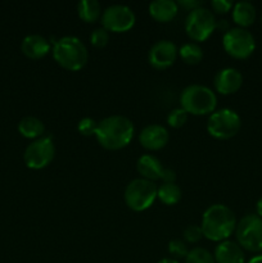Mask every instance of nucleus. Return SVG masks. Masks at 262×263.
Listing matches in <instances>:
<instances>
[{
	"label": "nucleus",
	"instance_id": "obj_22",
	"mask_svg": "<svg viewBox=\"0 0 262 263\" xmlns=\"http://www.w3.org/2000/svg\"><path fill=\"white\" fill-rule=\"evenodd\" d=\"M181 189L175 182L159 185L157 189V198L166 205H175L181 199Z\"/></svg>",
	"mask_w": 262,
	"mask_h": 263
},
{
	"label": "nucleus",
	"instance_id": "obj_10",
	"mask_svg": "<svg viewBox=\"0 0 262 263\" xmlns=\"http://www.w3.org/2000/svg\"><path fill=\"white\" fill-rule=\"evenodd\" d=\"M55 145L50 136H43L33 140L23 153L25 164L31 170H43L53 162Z\"/></svg>",
	"mask_w": 262,
	"mask_h": 263
},
{
	"label": "nucleus",
	"instance_id": "obj_31",
	"mask_svg": "<svg viewBox=\"0 0 262 263\" xmlns=\"http://www.w3.org/2000/svg\"><path fill=\"white\" fill-rule=\"evenodd\" d=\"M177 5H179V7H182L184 9L189 10V12H192V10L202 7V3L197 2V0H181V2H177Z\"/></svg>",
	"mask_w": 262,
	"mask_h": 263
},
{
	"label": "nucleus",
	"instance_id": "obj_9",
	"mask_svg": "<svg viewBox=\"0 0 262 263\" xmlns=\"http://www.w3.org/2000/svg\"><path fill=\"white\" fill-rule=\"evenodd\" d=\"M222 45L226 53L235 59H246L256 49L253 35L246 28L234 27L223 33Z\"/></svg>",
	"mask_w": 262,
	"mask_h": 263
},
{
	"label": "nucleus",
	"instance_id": "obj_29",
	"mask_svg": "<svg viewBox=\"0 0 262 263\" xmlns=\"http://www.w3.org/2000/svg\"><path fill=\"white\" fill-rule=\"evenodd\" d=\"M203 238V231L200 226L189 225L184 230V239L186 243H198Z\"/></svg>",
	"mask_w": 262,
	"mask_h": 263
},
{
	"label": "nucleus",
	"instance_id": "obj_14",
	"mask_svg": "<svg viewBox=\"0 0 262 263\" xmlns=\"http://www.w3.org/2000/svg\"><path fill=\"white\" fill-rule=\"evenodd\" d=\"M170 140V134L161 125H148L141 130L139 141L141 146L148 151H159L164 148Z\"/></svg>",
	"mask_w": 262,
	"mask_h": 263
},
{
	"label": "nucleus",
	"instance_id": "obj_20",
	"mask_svg": "<svg viewBox=\"0 0 262 263\" xmlns=\"http://www.w3.org/2000/svg\"><path fill=\"white\" fill-rule=\"evenodd\" d=\"M18 131L26 139H40L45 133V125L43 121L33 116H26L18 123Z\"/></svg>",
	"mask_w": 262,
	"mask_h": 263
},
{
	"label": "nucleus",
	"instance_id": "obj_23",
	"mask_svg": "<svg viewBox=\"0 0 262 263\" xmlns=\"http://www.w3.org/2000/svg\"><path fill=\"white\" fill-rule=\"evenodd\" d=\"M179 55L186 64H198L203 59V50L198 44L188 43L179 49Z\"/></svg>",
	"mask_w": 262,
	"mask_h": 263
},
{
	"label": "nucleus",
	"instance_id": "obj_37",
	"mask_svg": "<svg viewBox=\"0 0 262 263\" xmlns=\"http://www.w3.org/2000/svg\"><path fill=\"white\" fill-rule=\"evenodd\" d=\"M261 22H262V14H261Z\"/></svg>",
	"mask_w": 262,
	"mask_h": 263
},
{
	"label": "nucleus",
	"instance_id": "obj_34",
	"mask_svg": "<svg viewBox=\"0 0 262 263\" xmlns=\"http://www.w3.org/2000/svg\"><path fill=\"white\" fill-rule=\"evenodd\" d=\"M257 215L259 216V217H262V197L259 198L258 202H257Z\"/></svg>",
	"mask_w": 262,
	"mask_h": 263
},
{
	"label": "nucleus",
	"instance_id": "obj_2",
	"mask_svg": "<svg viewBox=\"0 0 262 263\" xmlns=\"http://www.w3.org/2000/svg\"><path fill=\"white\" fill-rule=\"evenodd\" d=\"M200 229L211 241H225L236 229L235 213L225 204H212L204 211Z\"/></svg>",
	"mask_w": 262,
	"mask_h": 263
},
{
	"label": "nucleus",
	"instance_id": "obj_1",
	"mask_svg": "<svg viewBox=\"0 0 262 263\" xmlns=\"http://www.w3.org/2000/svg\"><path fill=\"white\" fill-rule=\"evenodd\" d=\"M134 123L125 116H109L98 122L97 138L100 146L108 151H120L130 144L134 136Z\"/></svg>",
	"mask_w": 262,
	"mask_h": 263
},
{
	"label": "nucleus",
	"instance_id": "obj_13",
	"mask_svg": "<svg viewBox=\"0 0 262 263\" xmlns=\"http://www.w3.org/2000/svg\"><path fill=\"white\" fill-rule=\"evenodd\" d=\"M213 84L216 91L222 95H230L240 89L243 85V76L236 68L228 67L216 73Z\"/></svg>",
	"mask_w": 262,
	"mask_h": 263
},
{
	"label": "nucleus",
	"instance_id": "obj_24",
	"mask_svg": "<svg viewBox=\"0 0 262 263\" xmlns=\"http://www.w3.org/2000/svg\"><path fill=\"white\" fill-rule=\"evenodd\" d=\"M185 263H216L215 257L204 248H193L189 251Z\"/></svg>",
	"mask_w": 262,
	"mask_h": 263
},
{
	"label": "nucleus",
	"instance_id": "obj_11",
	"mask_svg": "<svg viewBox=\"0 0 262 263\" xmlns=\"http://www.w3.org/2000/svg\"><path fill=\"white\" fill-rule=\"evenodd\" d=\"M102 25L103 28L108 32H126L131 30L135 25V13L130 7L123 4H115L105 8L102 13Z\"/></svg>",
	"mask_w": 262,
	"mask_h": 263
},
{
	"label": "nucleus",
	"instance_id": "obj_5",
	"mask_svg": "<svg viewBox=\"0 0 262 263\" xmlns=\"http://www.w3.org/2000/svg\"><path fill=\"white\" fill-rule=\"evenodd\" d=\"M157 186L153 181L145 179H135L125 189V203L134 212H143L152 207L157 199Z\"/></svg>",
	"mask_w": 262,
	"mask_h": 263
},
{
	"label": "nucleus",
	"instance_id": "obj_33",
	"mask_svg": "<svg viewBox=\"0 0 262 263\" xmlns=\"http://www.w3.org/2000/svg\"><path fill=\"white\" fill-rule=\"evenodd\" d=\"M216 30L217 31H222L223 33L228 32L230 30V26H229V22L226 20H220L216 22Z\"/></svg>",
	"mask_w": 262,
	"mask_h": 263
},
{
	"label": "nucleus",
	"instance_id": "obj_18",
	"mask_svg": "<svg viewBox=\"0 0 262 263\" xmlns=\"http://www.w3.org/2000/svg\"><path fill=\"white\" fill-rule=\"evenodd\" d=\"M179 5L172 0H154L149 4V14L157 22H170L176 17Z\"/></svg>",
	"mask_w": 262,
	"mask_h": 263
},
{
	"label": "nucleus",
	"instance_id": "obj_26",
	"mask_svg": "<svg viewBox=\"0 0 262 263\" xmlns=\"http://www.w3.org/2000/svg\"><path fill=\"white\" fill-rule=\"evenodd\" d=\"M169 253L175 258H186L189 249H188L186 243L180 239H174L169 243Z\"/></svg>",
	"mask_w": 262,
	"mask_h": 263
},
{
	"label": "nucleus",
	"instance_id": "obj_25",
	"mask_svg": "<svg viewBox=\"0 0 262 263\" xmlns=\"http://www.w3.org/2000/svg\"><path fill=\"white\" fill-rule=\"evenodd\" d=\"M188 113L182 108H175L167 116V123L174 128H180L186 123Z\"/></svg>",
	"mask_w": 262,
	"mask_h": 263
},
{
	"label": "nucleus",
	"instance_id": "obj_8",
	"mask_svg": "<svg viewBox=\"0 0 262 263\" xmlns=\"http://www.w3.org/2000/svg\"><path fill=\"white\" fill-rule=\"evenodd\" d=\"M216 18L212 10L199 7L192 10L185 20L186 35L194 41H205L216 30Z\"/></svg>",
	"mask_w": 262,
	"mask_h": 263
},
{
	"label": "nucleus",
	"instance_id": "obj_36",
	"mask_svg": "<svg viewBox=\"0 0 262 263\" xmlns=\"http://www.w3.org/2000/svg\"><path fill=\"white\" fill-rule=\"evenodd\" d=\"M158 263H179L177 259H174V258H163L161 259Z\"/></svg>",
	"mask_w": 262,
	"mask_h": 263
},
{
	"label": "nucleus",
	"instance_id": "obj_3",
	"mask_svg": "<svg viewBox=\"0 0 262 263\" xmlns=\"http://www.w3.org/2000/svg\"><path fill=\"white\" fill-rule=\"evenodd\" d=\"M53 58L62 68L74 72L86 66L89 61V51L79 37L64 36L54 43Z\"/></svg>",
	"mask_w": 262,
	"mask_h": 263
},
{
	"label": "nucleus",
	"instance_id": "obj_6",
	"mask_svg": "<svg viewBox=\"0 0 262 263\" xmlns=\"http://www.w3.org/2000/svg\"><path fill=\"white\" fill-rule=\"evenodd\" d=\"M241 127V120L238 113L229 108L215 110L207 121V131L212 138L228 140L234 138Z\"/></svg>",
	"mask_w": 262,
	"mask_h": 263
},
{
	"label": "nucleus",
	"instance_id": "obj_35",
	"mask_svg": "<svg viewBox=\"0 0 262 263\" xmlns=\"http://www.w3.org/2000/svg\"><path fill=\"white\" fill-rule=\"evenodd\" d=\"M248 263H262V254H258V256L253 257Z\"/></svg>",
	"mask_w": 262,
	"mask_h": 263
},
{
	"label": "nucleus",
	"instance_id": "obj_12",
	"mask_svg": "<svg viewBox=\"0 0 262 263\" xmlns=\"http://www.w3.org/2000/svg\"><path fill=\"white\" fill-rule=\"evenodd\" d=\"M177 55H179V50L172 41L159 40L149 49L148 62L153 68L163 71L175 63Z\"/></svg>",
	"mask_w": 262,
	"mask_h": 263
},
{
	"label": "nucleus",
	"instance_id": "obj_19",
	"mask_svg": "<svg viewBox=\"0 0 262 263\" xmlns=\"http://www.w3.org/2000/svg\"><path fill=\"white\" fill-rule=\"evenodd\" d=\"M256 7L251 2H238L233 8V20L240 28L253 25L256 21Z\"/></svg>",
	"mask_w": 262,
	"mask_h": 263
},
{
	"label": "nucleus",
	"instance_id": "obj_7",
	"mask_svg": "<svg viewBox=\"0 0 262 263\" xmlns=\"http://www.w3.org/2000/svg\"><path fill=\"white\" fill-rule=\"evenodd\" d=\"M236 241L243 249L253 253L262 252V217L247 215L236 223Z\"/></svg>",
	"mask_w": 262,
	"mask_h": 263
},
{
	"label": "nucleus",
	"instance_id": "obj_30",
	"mask_svg": "<svg viewBox=\"0 0 262 263\" xmlns=\"http://www.w3.org/2000/svg\"><path fill=\"white\" fill-rule=\"evenodd\" d=\"M211 7H212L213 12L215 13L225 14V13H228L234 5L233 3L229 2V0H212V2H211Z\"/></svg>",
	"mask_w": 262,
	"mask_h": 263
},
{
	"label": "nucleus",
	"instance_id": "obj_4",
	"mask_svg": "<svg viewBox=\"0 0 262 263\" xmlns=\"http://www.w3.org/2000/svg\"><path fill=\"white\" fill-rule=\"evenodd\" d=\"M180 104L188 115H212L217 105V98L210 87L203 85H189L180 94Z\"/></svg>",
	"mask_w": 262,
	"mask_h": 263
},
{
	"label": "nucleus",
	"instance_id": "obj_28",
	"mask_svg": "<svg viewBox=\"0 0 262 263\" xmlns=\"http://www.w3.org/2000/svg\"><path fill=\"white\" fill-rule=\"evenodd\" d=\"M97 128H98V122L94 120V118L84 117L82 120L79 121V123H77V130H79V133L84 136L95 135Z\"/></svg>",
	"mask_w": 262,
	"mask_h": 263
},
{
	"label": "nucleus",
	"instance_id": "obj_17",
	"mask_svg": "<svg viewBox=\"0 0 262 263\" xmlns=\"http://www.w3.org/2000/svg\"><path fill=\"white\" fill-rule=\"evenodd\" d=\"M136 168L141 175V179L156 181V180H161L164 167L162 166V162L157 157L152 156V154H145L138 159Z\"/></svg>",
	"mask_w": 262,
	"mask_h": 263
},
{
	"label": "nucleus",
	"instance_id": "obj_21",
	"mask_svg": "<svg viewBox=\"0 0 262 263\" xmlns=\"http://www.w3.org/2000/svg\"><path fill=\"white\" fill-rule=\"evenodd\" d=\"M79 17L86 23H94L102 17V5L98 0H81L77 4Z\"/></svg>",
	"mask_w": 262,
	"mask_h": 263
},
{
	"label": "nucleus",
	"instance_id": "obj_15",
	"mask_svg": "<svg viewBox=\"0 0 262 263\" xmlns=\"http://www.w3.org/2000/svg\"><path fill=\"white\" fill-rule=\"evenodd\" d=\"M216 263H244V249L238 243L231 240L221 241L215 249Z\"/></svg>",
	"mask_w": 262,
	"mask_h": 263
},
{
	"label": "nucleus",
	"instance_id": "obj_32",
	"mask_svg": "<svg viewBox=\"0 0 262 263\" xmlns=\"http://www.w3.org/2000/svg\"><path fill=\"white\" fill-rule=\"evenodd\" d=\"M161 180L164 182V184L175 182V180H176V175H175V171H172L171 168H164L163 174H162Z\"/></svg>",
	"mask_w": 262,
	"mask_h": 263
},
{
	"label": "nucleus",
	"instance_id": "obj_16",
	"mask_svg": "<svg viewBox=\"0 0 262 263\" xmlns=\"http://www.w3.org/2000/svg\"><path fill=\"white\" fill-rule=\"evenodd\" d=\"M21 50L27 58L41 59L51 50L50 43L41 35L26 36L21 44Z\"/></svg>",
	"mask_w": 262,
	"mask_h": 263
},
{
	"label": "nucleus",
	"instance_id": "obj_27",
	"mask_svg": "<svg viewBox=\"0 0 262 263\" xmlns=\"http://www.w3.org/2000/svg\"><path fill=\"white\" fill-rule=\"evenodd\" d=\"M109 41V32L105 28H95L90 35V43L95 48H104Z\"/></svg>",
	"mask_w": 262,
	"mask_h": 263
}]
</instances>
